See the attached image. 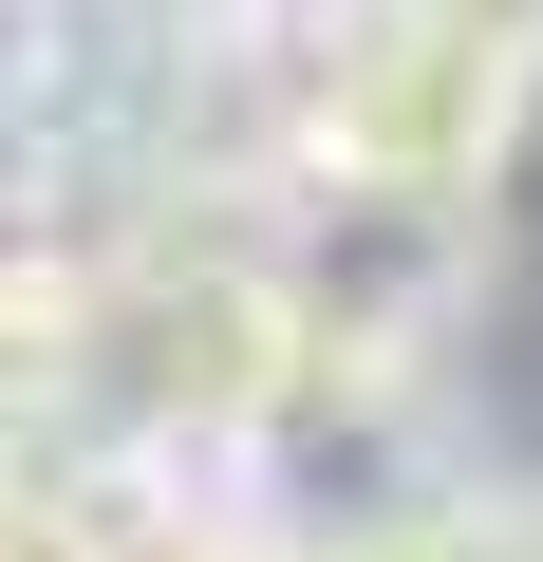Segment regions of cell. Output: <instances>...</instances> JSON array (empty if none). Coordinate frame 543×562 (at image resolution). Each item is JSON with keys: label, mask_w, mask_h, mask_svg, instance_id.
<instances>
[{"label": "cell", "mask_w": 543, "mask_h": 562, "mask_svg": "<svg viewBox=\"0 0 543 562\" xmlns=\"http://www.w3.org/2000/svg\"><path fill=\"white\" fill-rule=\"evenodd\" d=\"M0 487H20V394H0Z\"/></svg>", "instance_id": "5"}, {"label": "cell", "mask_w": 543, "mask_h": 562, "mask_svg": "<svg viewBox=\"0 0 543 562\" xmlns=\"http://www.w3.org/2000/svg\"><path fill=\"white\" fill-rule=\"evenodd\" d=\"M301 562H543V487H468V469H394L357 525H319Z\"/></svg>", "instance_id": "3"}, {"label": "cell", "mask_w": 543, "mask_h": 562, "mask_svg": "<svg viewBox=\"0 0 543 562\" xmlns=\"http://www.w3.org/2000/svg\"><path fill=\"white\" fill-rule=\"evenodd\" d=\"M506 20H543V0H506Z\"/></svg>", "instance_id": "7"}, {"label": "cell", "mask_w": 543, "mask_h": 562, "mask_svg": "<svg viewBox=\"0 0 543 562\" xmlns=\"http://www.w3.org/2000/svg\"><path fill=\"white\" fill-rule=\"evenodd\" d=\"M225 20H282V0H225Z\"/></svg>", "instance_id": "6"}, {"label": "cell", "mask_w": 543, "mask_h": 562, "mask_svg": "<svg viewBox=\"0 0 543 562\" xmlns=\"http://www.w3.org/2000/svg\"><path fill=\"white\" fill-rule=\"evenodd\" d=\"M282 150L338 188H487L543 76V20L506 0H282Z\"/></svg>", "instance_id": "1"}, {"label": "cell", "mask_w": 543, "mask_h": 562, "mask_svg": "<svg viewBox=\"0 0 543 562\" xmlns=\"http://www.w3.org/2000/svg\"><path fill=\"white\" fill-rule=\"evenodd\" d=\"M57 113V0H0V150Z\"/></svg>", "instance_id": "4"}, {"label": "cell", "mask_w": 543, "mask_h": 562, "mask_svg": "<svg viewBox=\"0 0 543 562\" xmlns=\"http://www.w3.org/2000/svg\"><path fill=\"white\" fill-rule=\"evenodd\" d=\"M487 188H338V169H301V225L262 244L282 262V301H301V338L338 357V375H375V357H412L450 301H468V225Z\"/></svg>", "instance_id": "2"}]
</instances>
